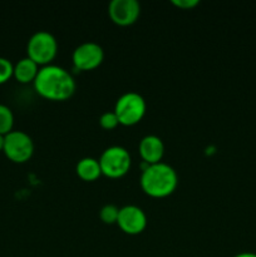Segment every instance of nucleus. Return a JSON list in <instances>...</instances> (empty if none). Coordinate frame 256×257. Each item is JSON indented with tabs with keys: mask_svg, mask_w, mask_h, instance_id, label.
Listing matches in <instances>:
<instances>
[{
	"mask_svg": "<svg viewBox=\"0 0 256 257\" xmlns=\"http://www.w3.org/2000/svg\"><path fill=\"white\" fill-rule=\"evenodd\" d=\"M38 94L49 100H65L75 92V80L69 72L59 65H44L34 82Z\"/></svg>",
	"mask_w": 256,
	"mask_h": 257,
	"instance_id": "f257e3e1",
	"label": "nucleus"
},
{
	"mask_svg": "<svg viewBox=\"0 0 256 257\" xmlns=\"http://www.w3.org/2000/svg\"><path fill=\"white\" fill-rule=\"evenodd\" d=\"M14 114L8 105L0 104V135L7 136L13 131Z\"/></svg>",
	"mask_w": 256,
	"mask_h": 257,
	"instance_id": "ddd939ff",
	"label": "nucleus"
},
{
	"mask_svg": "<svg viewBox=\"0 0 256 257\" xmlns=\"http://www.w3.org/2000/svg\"><path fill=\"white\" fill-rule=\"evenodd\" d=\"M10 161L15 163H24L33 156L34 152V143L30 136L23 131H14L5 136L4 150Z\"/></svg>",
	"mask_w": 256,
	"mask_h": 257,
	"instance_id": "423d86ee",
	"label": "nucleus"
},
{
	"mask_svg": "<svg viewBox=\"0 0 256 257\" xmlns=\"http://www.w3.org/2000/svg\"><path fill=\"white\" fill-rule=\"evenodd\" d=\"M178 176L175 168L163 162L147 165L141 175V187L146 195L155 198L167 197L175 192Z\"/></svg>",
	"mask_w": 256,
	"mask_h": 257,
	"instance_id": "f03ea898",
	"label": "nucleus"
},
{
	"mask_svg": "<svg viewBox=\"0 0 256 257\" xmlns=\"http://www.w3.org/2000/svg\"><path fill=\"white\" fill-rule=\"evenodd\" d=\"M146 100L137 92H127L117 99L113 112L117 115L119 124L135 125L145 117Z\"/></svg>",
	"mask_w": 256,
	"mask_h": 257,
	"instance_id": "20e7f679",
	"label": "nucleus"
},
{
	"mask_svg": "<svg viewBox=\"0 0 256 257\" xmlns=\"http://www.w3.org/2000/svg\"><path fill=\"white\" fill-rule=\"evenodd\" d=\"M4 142H5V136L0 135V151L4 150Z\"/></svg>",
	"mask_w": 256,
	"mask_h": 257,
	"instance_id": "6ab92c4d",
	"label": "nucleus"
},
{
	"mask_svg": "<svg viewBox=\"0 0 256 257\" xmlns=\"http://www.w3.org/2000/svg\"><path fill=\"white\" fill-rule=\"evenodd\" d=\"M117 225L128 235H138L147 226V216L145 211L135 205H128L119 208Z\"/></svg>",
	"mask_w": 256,
	"mask_h": 257,
	"instance_id": "1a4fd4ad",
	"label": "nucleus"
},
{
	"mask_svg": "<svg viewBox=\"0 0 256 257\" xmlns=\"http://www.w3.org/2000/svg\"><path fill=\"white\" fill-rule=\"evenodd\" d=\"M108 14L114 24L127 27L137 22L141 5L137 0H112L108 5Z\"/></svg>",
	"mask_w": 256,
	"mask_h": 257,
	"instance_id": "6e6552de",
	"label": "nucleus"
},
{
	"mask_svg": "<svg viewBox=\"0 0 256 257\" xmlns=\"http://www.w3.org/2000/svg\"><path fill=\"white\" fill-rule=\"evenodd\" d=\"M118 213H119V208L114 205H104L99 211V217L107 225H113L117 223Z\"/></svg>",
	"mask_w": 256,
	"mask_h": 257,
	"instance_id": "4468645a",
	"label": "nucleus"
},
{
	"mask_svg": "<svg viewBox=\"0 0 256 257\" xmlns=\"http://www.w3.org/2000/svg\"><path fill=\"white\" fill-rule=\"evenodd\" d=\"M98 161L102 175L109 178H119L124 176L130 171L132 163L130 152L120 146L105 148Z\"/></svg>",
	"mask_w": 256,
	"mask_h": 257,
	"instance_id": "39448f33",
	"label": "nucleus"
},
{
	"mask_svg": "<svg viewBox=\"0 0 256 257\" xmlns=\"http://www.w3.org/2000/svg\"><path fill=\"white\" fill-rule=\"evenodd\" d=\"M172 4L180 9H192L200 4L198 0H172Z\"/></svg>",
	"mask_w": 256,
	"mask_h": 257,
	"instance_id": "f3484780",
	"label": "nucleus"
},
{
	"mask_svg": "<svg viewBox=\"0 0 256 257\" xmlns=\"http://www.w3.org/2000/svg\"><path fill=\"white\" fill-rule=\"evenodd\" d=\"M138 150H140L141 157L147 165L161 162L165 155V145L162 140L155 135H148L143 137L138 146Z\"/></svg>",
	"mask_w": 256,
	"mask_h": 257,
	"instance_id": "9d476101",
	"label": "nucleus"
},
{
	"mask_svg": "<svg viewBox=\"0 0 256 257\" xmlns=\"http://www.w3.org/2000/svg\"><path fill=\"white\" fill-rule=\"evenodd\" d=\"M77 175L82 178L83 181H95L100 175H102V171H100L99 161L95 160L92 157H84L77 163Z\"/></svg>",
	"mask_w": 256,
	"mask_h": 257,
	"instance_id": "f8f14e48",
	"label": "nucleus"
},
{
	"mask_svg": "<svg viewBox=\"0 0 256 257\" xmlns=\"http://www.w3.org/2000/svg\"><path fill=\"white\" fill-rule=\"evenodd\" d=\"M39 69V65L35 62H33L30 58H22V59L18 60L17 64L14 65L13 77H15V79L20 83L34 82Z\"/></svg>",
	"mask_w": 256,
	"mask_h": 257,
	"instance_id": "9b49d317",
	"label": "nucleus"
},
{
	"mask_svg": "<svg viewBox=\"0 0 256 257\" xmlns=\"http://www.w3.org/2000/svg\"><path fill=\"white\" fill-rule=\"evenodd\" d=\"M28 58L38 65H48L55 58L58 53V42L52 33L47 30H39L34 33L28 40Z\"/></svg>",
	"mask_w": 256,
	"mask_h": 257,
	"instance_id": "7ed1b4c3",
	"label": "nucleus"
},
{
	"mask_svg": "<svg viewBox=\"0 0 256 257\" xmlns=\"http://www.w3.org/2000/svg\"><path fill=\"white\" fill-rule=\"evenodd\" d=\"M233 257H256V253L253 252H240Z\"/></svg>",
	"mask_w": 256,
	"mask_h": 257,
	"instance_id": "a211bd4d",
	"label": "nucleus"
},
{
	"mask_svg": "<svg viewBox=\"0 0 256 257\" xmlns=\"http://www.w3.org/2000/svg\"><path fill=\"white\" fill-rule=\"evenodd\" d=\"M14 73V65L9 59L0 57V84L7 83Z\"/></svg>",
	"mask_w": 256,
	"mask_h": 257,
	"instance_id": "2eb2a0df",
	"label": "nucleus"
},
{
	"mask_svg": "<svg viewBox=\"0 0 256 257\" xmlns=\"http://www.w3.org/2000/svg\"><path fill=\"white\" fill-rule=\"evenodd\" d=\"M99 124L100 127L104 128V130L110 131L114 130L118 124H119V120H118L117 115L114 112H104L99 118Z\"/></svg>",
	"mask_w": 256,
	"mask_h": 257,
	"instance_id": "dca6fc26",
	"label": "nucleus"
},
{
	"mask_svg": "<svg viewBox=\"0 0 256 257\" xmlns=\"http://www.w3.org/2000/svg\"><path fill=\"white\" fill-rule=\"evenodd\" d=\"M72 59L73 64L79 70H92L102 64L104 52L98 43L85 42L75 48Z\"/></svg>",
	"mask_w": 256,
	"mask_h": 257,
	"instance_id": "0eeeda50",
	"label": "nucleus"
}]
</instances>
